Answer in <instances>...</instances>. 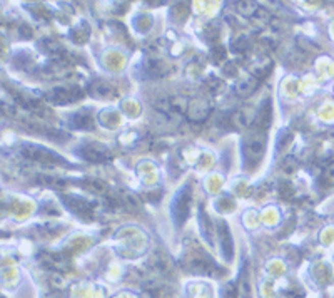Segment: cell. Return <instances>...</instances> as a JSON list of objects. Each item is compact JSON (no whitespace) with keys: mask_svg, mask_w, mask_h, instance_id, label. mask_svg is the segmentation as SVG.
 I'll return each instance as SVG.
<instances>
[{"mask_svg":"<svg viewBox=\"0 0 334 298\" xmlns=\"http://www.w3.org/2000/svg\"><path fill=\"white\" fill-rule=\"evenodd\" d=\"M271 119H272V112H271V101L269 99H264L261 107L258 109L256 116H254V131L256 132H261V134H264V132L269 129V124H271Z\"/></svg>","mask_w":334,"mask_h":298,"instance_id":"obj_4","label":"cell"},{"mask_svg":"<svg viewBox=\"0 0 334 298\" xmlns=\"http://www.w3.org/2000/svg\"><path fill=\"white\" fill-rule=\"evenodd\" d=\"M199 226H200V233L204 235V238L211 243V241H212V240H211V233H212L211 221H209L208 215H205V211H204L202 206H199Z\"/></svg>","mask_w":334,"mask_h":298,"instance_id":"obj_8","label":"cell"},{"mask_svg":"<svg viewBox=\"0 0 334 298\" xmlns=\"http://www.w3.org/2000/svg\"><path fill=\"white\" fill-rule=\"evenodd\" d=\"M239 291H241V298H252V288H251V280H249L247 263L242 265V270L239 275Z\"/></svg>","mask_w":334,"mask_h":298,"instance_id":"obj_7","label":"cell"},{"mask_svg":"<svg viewBox=\"0 0 334 298\" xmlns=\"http://www.w3.org/2000/svg\"><path fill=\"white\" fill-rule=\"evenodd\" d=\"M264 154V141L261 137L249 139L244 144V163L249 169L256 168Z\"/></svg>","mask_w":334,"mask_h":298,"instance_id":"obj_3","label":"cell"},{"mask_svg":"<svg viewBox=\"0 0 334 298\" xmlns=\"http://www.w3.org/2000/svg\"><path fill=\"white\" fill-rule=\"evenodd\" d=\"M217 230H219V240H221V248H222V255L226 261H233L234 258V243H233V236H230L229 226L224 221L217 224Z\"/></svg>","mask_w":334,"mask_h":298,"instance_id":"obj_5","label":"cell"},{"mask_svg":"<svg viewBox=\"0 0 334 298\" xmlns=\"http://www.w3.org/2000/svg\"><path fill=\"white\" fill-rule=\"evenodd\" d=\"M222 298H238V288H236L234 283H227L226 287H224Z\"/></svg>","mask_w":334,"mask_h":298,"instance_id":"obj_10","label":"cell"},{"mask_svg":"<svg viewBox=\"0 0 334 298\" xmlns=\"http://www.w3.org/2000/svg\"><path fill=\"white\" fill-rule=\"evenodd\" d=\"M72 123H74V127H81V129H90L92 127V119L87 114H75L72 118Z\"/></svg>","mask_w":334,"mask_h":298,"instance_id":"obj_9","label":"cell"},{"mask_svg":"<svg viewBox=\"0 0 334 298\" xmlns=\"http://www.w3.org/2000/svg\"><path fill=\"white\" fill-rule=\"evenodd\" d=\"M189 206H191V185H184L175 193L171 204V216L177 228H181L186 223L187 216H189Z\"/></svg>","mask_w":334,"mask_h":298,"instance_id":"obj_1","label":"cell"},{"mask_svg":"<svg viewBox=\"0 0 334 298\" xmlns=\"http://www.w3.org/2000/svg\"><path fill=\"white\" fill-rule=\"evenodd\" d=\"M81 154L86 157L89 161H94V163H102V161H107L111 154L106 148H102L99 144H89L86 148L81 149Z\"/></svg>","mask_w":334,"mask_h":298,"instance_id":"obj_6","label":"cell"},{"mask_svg":"<svg viewBox=\"0 0 334 298\" xmlns=\"http://www.w3.org/2000/svg\"><path fill=\"white\" fill-rule=\"evenodd\" d=\"M22 154L29 157V159L39 161L42 164H69L57 153H52L50 149L40 148V146H34V144H23Z\"/></svg>","mask_w":334,"mask_h":298,"instance_id":"obj_2","label":"cell"}]
</instances>
